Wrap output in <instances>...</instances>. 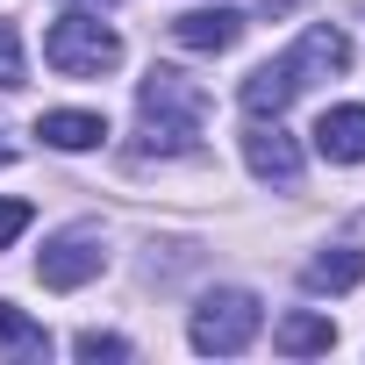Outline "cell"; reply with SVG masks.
Masks as SVG:
<instances>
[{
	"instance_id": "ba28073f",
	"label": "cell",
	"mask_w": 365,
	"mask_h": 365,
	"mask_svg": "<svg viewBox=\"0 0 365 365\" xmlns=\"http://www.w3.org/2000/svg\"><path fill=\"white\" fill-rule=\"evenodd\" d=\"M172 36L187 43V51H230V43L244 36V15H237V8H194V15L172 22Z\"/></svg>"
},
{
	"instance_id": "6da1fadb",
	"label": "cell",
	"mask_w": 365,
	"mask_h": 365,
	"mask_svg": "<svg viewBox=\"0 0 365 365\" xmlns=\"http://www.w3.org/2000/svg\"><path fill=\"white\" fill-rule=\"evenodd\" d=\"M351 65V36L344 29H329V22H315L287 58H265L251 79H244V115L251 122H265V115H279L308 79H329V72H344Z\"/></svg>"
},
{
	"instance_id": "e0dca14e",
	"label": "cell",
	"mask_w": 365,
	"mask_h": 365,
	"mask_svg": "<svg viewBox=\"0 0 365 365\" xmlns=\"http://www.w3.org/2000/svg\"><path fill=\"white\" fill-rule=\"evenodd\" d=\"M8 158H15V150H8V143H0V165H8Z\"/></svg>"
},
{
	"instance_id": "8fae6325",
	"label": "cell",
	"mask_w": 365,
	"mask_h": 365,
	"mask_svg": "<svg viewBox=\"0 0 365 365\" xmlns=\"http://www.w3.org/2000/svg\"><path fill=\"white\" fill-rule=\"evenodd\" d=\"M308 294H351L358 279H365V251H351V244H329L322 258H308Z\"/></svg>"
},
{
	"instance_id": "7a4b0ae2",
	"label": "cell",
	"mask_w": 365,
	"mask_h": 365,
	"mask_svg": "<svg viewBox=\"0 0 365 365\" xmlns=\"http://www.w3.org/2000/svg\"><path fill=\"white\" fill-rule=\"evenodd\" d=\"M136 115H143V143L158 158H179V150H194L201 143V122H208V93L187 79V72H172L158 65L136 93Z\"/></svg>"
},
{
	"instance_id": "9c48e42d",
	"label": "cell",
	"mask_w": 365,
	"mask_h": 365,
	"mask_svg": "<svg viewBox=\"0 0 365 365\" xmlns=\"http://www.w3.org/2000/svg\"><path fill=\"white\" fill-rule=\"evenodd\" d=\"M36 136H43L51 150H93V143L108 136V115H93V108H51V115L36 122Z\"/></svg>"
},
{
	"instance_id": "30bf717a",
	"label": "cell",
	"mask_w": 365,
	"mask_h": 365,
	"mask_svg": "<svg viewBox=\"0 0 365 365\" xmlns=\"http://www.w3.org/2000/svg\"><path fill=\"white\" fill-rule=\"evenodd\" d=\"M272 344H279L287 358H315V351H329V344H336V322H329V315H315V308H294V315H279V322H272Z\"/></svg>"
},
{
	"instance_id": "5b68a950",
	"label": "cell",
	"mask_w": 365,
	"mask_h": 365,
	"mask_svg": "<svg viewBox=\"0 0 365 365\" xmlns=\"http://www.w3.org/2000/svg\"><path fill=\"white\" fill-rule=\"evenodd\" d=\"M101 265H108V244H101V230H93V222H72V230H58V237L36 251V279H43V287H58V294H72V287L101 279Z\"/></svg>"
},
{
	"instance_id": "3957f363",
	"label": "cell",
	"mask_w": 365,
	"mask_h": 365,
	"mask_svg": "<svg viewBox=\"0 0 365 365\" xmlns=\"http://www.w3.org/2000/svg\"><path fill=\"white\" fill-rule=\"evenodd\" d=\"M43 65H51V72H65V79H101V72H115V65H122V36H115V29H101L93 15L65 8V15L51 22V36H43Z\"/></svg>"
},
{
	"instance_id": "8992f818",
	"label": "cell",
	"mask_w": 365,
	"mask_h": 365,
	"mask_svg": "<svg viewBox=\"0 0 365 365\" xmlns=\"http://www.w3.org/2000/svg\"><path fill=\"white\" fill-rule=\"evenodd\" d=\"M244 165L265 179V187H301V143L279 129V115H265V122L244 129Z\"/></svg>"
},
{
	"instance_id": "4fadbf2b",
	"label": "cell",
	"mask_w": 365,
	"mask_h": 365,
	"mask_svg": "<svg viewBox=\"0 0 365 365\" xmlns=\"http://www.w3.org/2000/svg\"><path fill=\"white\" fill-rule=\"evenodd\" d=\"M15 86H22V29L0 22V93H15Z\"/></svg>"
},
{
	"instance_id": "7c38bea8",
	"label": "cell",
	"mask_w": 365,
	"mask_h": 365,
	"mask_svg": "<svg viewBox=\"0 0 365 365\" xmlns=\"http://www.w3.org/2000/svg\"><path fill=\"white\" fill-rule=\"evenodd\" d=\"M0 344H8V351H29V358H43V351H51L43 322H29L15 301H0Z\"/></svg>"
},
{
	"instance_id": "9a60e30c",
	"label": "cell",
	"mask_w": 365,
	"mask_h": 365,
	"mask_svg": "<svg viewBox=\"0 0 365 365\" xmlns=\"http://www.w3.org/2000/svg\"><path fill=\"white\" fill-rule=\"evenodd\" d=\"M22 230H29V201H0V251H8Z\"/></svg>"
},
{
	"instance_id": "2e32d148",
	"label": "cell",
	"mask_w": 365,
	"mask_h": 365,
	"mask_svg": "<svg viewBox=\"0 0 365 365\" xmlns=\"http://www.w3.org/2000/svg\"><path fill=\"white\" fill-rule=\"evenodd\" d=\"M58 8H115V0H58Z\"/></svg>"
},
{
	"instance_id": "5bb4252c",
	"label": "cell",
	"mask_w": 365,
	"mask_h": 365,
	"mask_svg": "<svg viewBox=\"0 0 365 365\" xmlns=\"http://www.w3.org/2000/svg\"><path fill=\"white\" fill-rule=\"evenodd\" d=\"M72 351H79L86 365H101V358H129V344H122V336H108V329H79V336H72Z\"/></svg>"
},
{
	"instance_id": "52a82bcc",
	"label": "cell",
	"mask_w": 365,
	"mask_h": 365,
	"mask_svg": "<svg viewBox=\"0 0 365 365\" xmlns=\"http://www.w3.org/2000/svg\"><path fill=\"white\" fill-rule=\"evenodd\" d=\"M315 150H322L329 165H365V108H358V101H351V108H322Z\"/></svg>"
},
{
	"instance_id": "277c9868",
	"label": "cell",
	"mask_w": 365,
	"mask_h": 365,
	"mask_svg": "<svg viewBox=\"0 0 365 365\" xmlns=\"http://www.w3.org/2000/svg\"><path fill=\"white\" fill-rule=\"evenodd\" d=\"M258 294H244V287H215V294H201V308H194V351H208V358H237L251 336H258Z\"/></svg>"
}]
</instances>
